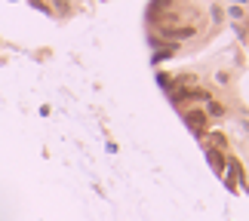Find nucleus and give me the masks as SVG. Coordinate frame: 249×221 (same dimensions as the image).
<instances>
[{"label": "nucleus", "instance_id": "f257e3e1", "mask_svg": "<svg viewBox=\"0 0 249 221\" xmlns=\"http://www.w3.org/2000/svg\"><path fill=\"white\" fill-rule=\"evenodd\" d=\"M181 117H185V126L191 129V136H194L197 141H203L206 138V132H209V117L203 114V108H185L181 111Z\"/></svg>", "mask_w": 249, "mask_h": 221}, {"label": "nucleus", "instance_id": "f03ea898", "mask_svg": "<svg viewBox=\"0 0 249 221\" xmlns=\"http://www.w3.org/2000/svg\"><path fill=\"white\" fill-rule=\"evenodd\" d=\"M225 187L228 190H240V187H246V169H243V163L237 160V157H228V163H225Z\"/></svg>", "mask_w": 249, "mask_h": 221}, {"label": "nucleus", "instance_id": "7ed1b4c3", "mask_svg": "<svg viewBox=\"0 0 249 221\" xmlns=\"http://www.w3.org/2000/svg\"><path fill=\"white\" fill-rule=\"evenodd\" d=\"M203 151H206V163H209V169H213L215 175L222 178V175H225V163H228L225 151H222V148H215V145H206V141H203Z\"/></svg>", "mask_w": 249, "mask_h": 221}, {"label": "nucleus", "instance_id": "20e7f679", "mask_svg": "<svg viewBox=\"0 0 249 221\" xmlns=\"http://www.w3.org/2000/svg\"><path fill=\"white\" fill-rule=\"evenodd\" d=\"M172 55H178V43H163L154 46V55H151V65H160V62H169Z\"/></svg>", "mask_w": 249, "mask_h": 221}, {"label": "nucleus", "instance_id": "39448f33", "mask_svg": "<svg viewBox=\"0 0 249 221\" xmlns=\"http://www.w3.org/2000/svg\"><path fill=\"white\" fill-rule=\"evenodd\" d=\"M225 18H231L234 25H246V6H228Z\"/></svg>", "mask_w": 249, "mask_h": 221}, {"label": "nucleus", "instance_id": "423d86ee", "mask_svg": "<svg viewBox=\"0 0 249 221\" xmlns=\"http://www.w3.org/2000/svg\"><path fill=\"white\" fill-rule=\"evenodd\" d=\"M157 86L163 92H172L176 89V74H166V71H157Z\"/></svg>", "mask_w": 249, "mask_h": 221}, {"label": "nucleus", "instance_id": "0eeeda50", "mask_svg": "<svg viewBox=\"0 0 249 221\" xmlns=\"http://www.w3.org/2000/svg\"><path fill=\"white\" fill-rule=\"evenodd\" d=\"M203 104H206V108H203L206 117H225V104H222V102L209 99V102H203Z\"/></svg>", "mask_w": 249, "mask_h": 221}, {"label": "nucleus", "instance_id": "6e6552de", "mask_svg": "<svg viewBox=\"0 0 249 221\" xmlns=\"http://www.w3.org/2000/svg\"><path fill=\"white\" fill-rule=\"evenodd\" d=\"M209 18H213L215 28L225 22V9H222V3H209Z\"/></svg>", "mask_w": 249, "mask_h": 221}, {"label": "nucleus", "instance_id": "1a4fd4ad", "mask_svg": "<svg viewBox=\"0 0 249 221\" xmlns=\"http://www.w3.org/2000/svg\"><path fill=\"white\" fill-rule=\"evenodd\" d=\"M215 83L218 86H228V83H231V74H228V71H218L215 74Z\"/></svg>", "mask_w": 249, "mask_h": 221}, {"label": "nucleus", "instance_id": "9d476101", "mask_svg": "<svg viewBox=\"0 0 249 221\" xmlns=\"http://www.w3.org/2000/svg\"><path fill=\"white\" fill-rule=\"evenodd\" d=\"M50 3H55V9H59V13H65V9H68V3H71V0H50Z\"/></svg>", "mask_w": 249, "mask_h": 221}, {"label": "nucleus", "instance_id": "9b49d317", "mask_svg": "<svg viewBox=\"0 0 249 221\" xmlns=\"http://www.w3.org/2000/svg\"><path fill=\"white\" fill-rule=\"evenodd\" d=\"M228 6H249V0H228Z\"/></svg>", "mask_w": 249, "mask_h": 221}, {"label": "nucleus", "instance_id": "f8f14e48", "mask_svg": "<svg viewBox=\"0 0 249 221\" xmlns=\"http://www.w3.org/2000/svg\"><path fill=\"white\" fill-rule=\"evenodd\" d=\"M13 3H16V0H13Z\"/></svg>", "mask_w": 249, "mask_h": 221}]
</instances>
